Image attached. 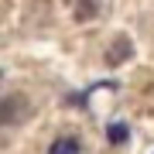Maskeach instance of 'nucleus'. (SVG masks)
Returning <instances> with one entry per match:
<instances>
[{"mask_svg": "<svg viewBox=\"0 0 154 154\" xmlns=\"http://www.w3.org/2000/svg\"><path fill=\"white\" fill-rule=\"evenodd\" d=\"M127 55H130V41H127V38H116V45L106 51V62H110V65H120Z\"/></svg>", "mask_w": 154, "mask_h": 154, "instance_id": "2", "label": "nucleus"}, {"mask_svg": "<svg viewBox=\"0 0 154 154\" xmlns=\"http://www.w3.org/2000/svg\"><path fill=\"white\" fill-rule=\"evenodd\" d=\"M127 137H130V127L127 123H110V130H106V140L110 144H127Z\"/></svg>", "mask_w": 154, "mask_h": 154, "instance_id": "3", "label": "nucleus"}, {"mask_svg": "<svg viewBox=\"0 0 154 154\" xmlns=\"http://www.w3.org/2000/svg\"><path fill=\"white\" fill-rule=\"evenodd\" d=\"M0 75H4V72H0Z\"/></svg>", "mask_w": 154, "mask_h": 154, "instance_id": "5", "label": "nucleus"}, {"mask_svg": "<svg viewBox=\"0 0 154 154\" xmlns=\"http://www.w3.org/2000/svg\"><path fill=\"white\" fill-rule=\"evenodd\" d=\"M93 14H96V0H86V4L79 0V7H75V17H79V21H89Z\"/></svg>", "mask_w": 154, "mask_h": 154, "instance_id": "4", "label": "nucleus"}, {"mask_svg": "<svg viewBox=\"0 0 154 154\" xmlns=\"http://www.w3.org/2000/svg\"><path fill=\"white\" fill-rule=\"evenodd\" d=\"M48 154H82V144H79L75 137H55L51 140Z\"/></svg>", "mask_w": 154, "mask_h": 154, "instance_id": "1", "label": "nucleus"}]
</instances>
